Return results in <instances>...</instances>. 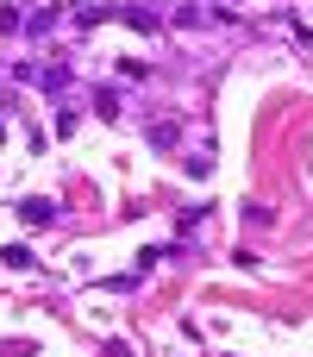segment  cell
I'll return each mask as SVG.
<instances>
[{"mask_svg":"<svg viewBox=\"0 0 313 357\" xmlns=\"http://www.w3.org/2000/svg\"><path fill=\"white\" fill-rule=\"evenodd\" d=\"M113 19H125V25H138V31H163V13H151L144 0H132V6H113Z\"/></svg>","mask_w":313,"mask_h":357,"instance_id":"6da1fadb","label":"cell"},{"mask_svg":"<svg viewBox=\"0 0 313 357\" xmlns=\"http://www.w3.org/2000/svg\"><path fill=\"white\" fill-rule=\"evenodd\" d=\"M19 220H25V226H50V220H56V207H50L44 195H25V201H19Z\"/></svg>","mask_w":313,"mask_h":357,"instance_id":"7a4b0ae2","label":"cell"},{"mask_svg":"<svg viewBox=\"0 0 313 357\" xmlns=\"http://www.w3.org/2000/svg\"><path fill=\"white\" fill-rule=\"evenodd\" d=\"M94 113H100V119H119V113H125V94H119V88H100V94H94Z\"/></svg>","mask_w":313,"mask_h":357,"instance_id":"3957f363","label":"cell"},{"mask_svg":"<svg viewBox=\"0 0 313 357\" xmlns=\"http://www.w3.org/2000/svg\"><path fill=\"white\" fill-rule=\"evenodd\" d=\"M176 138H182V126H176V119H157V126H151V144H157V151H169Z\"/></svg>","mask_w":313,"mask_h":357,"instance_id":"277c9868","label":"cell"},{"mask_svg":"<svg viewBox=\"0 0 313 357\" xmlns=\"http://www.w3.org/2000/svg\"><path fill=\"white\" fill-rule=\"evenodd\" d=\"M0 264H6V270H38V257H31L25 245H6V251H0Z\"/></svg>","mask_w":313,"mask_h":357,"instance_id":"5b68a950","label":"cell"},{"mask_svg":"<svg viewBox=\"0 0 313 357\" xmlns=\"http://www.w3.org/2000/svg\"><path fill=\"white\" fill-rule=\"evenodd\" d=\"M19 25H25V13L19 6H0V31H19Z\"/></svg>","mask_w":313,"mask_h":357,"instance_id":"8992f818","label":"cell"},{"mask_svg":"<svg viewBox=\"0 0 313 357\" xmlns=\"http://www.w3.org/2000/svg\"><path fill=\"white\" fill-rule=\"evenodd\" d=\"M100 357H132V351H125V345H107V351H100Z\"/></svg>","mask_w":313,"mask_h":357,"instance_id":"52a82bcc","label":"cell"},{"mask_svg":"<svg viewBox=\"0 0 313 357\" xmlns=\"http://www.w3.org/2000/svg\"><path fill=\"white\" fill-rule=\"evenodd\" d=\"M0 138H6V132H0Z\"/></svg>","mask_w":313,"mask_h":357,"instance_id":"ba28073f","label":"cell"}]
</instances>
